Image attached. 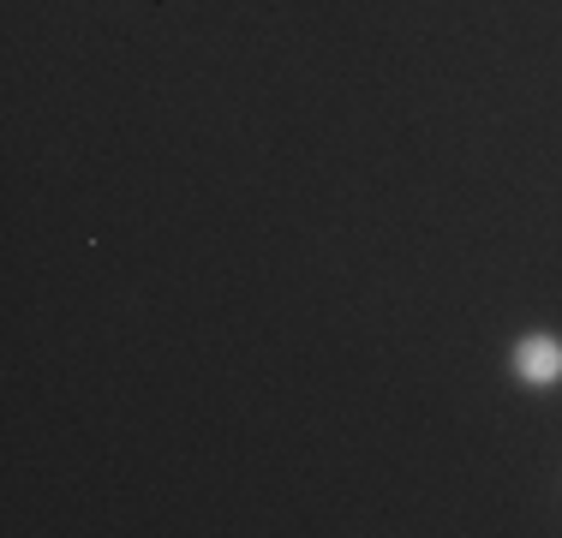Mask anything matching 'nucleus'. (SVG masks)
I'll return each instance as SVG.
<instances>
[{"label": "nucleus", "mask_w": 562, "mask_h": 538, "mask_svg": "<svg viewBox=\"0 0 562 538\" xmlns=\"http://www.w3.org/2000/svg\"><path fill=\"white\" fill-rule=\"evenodd\" d=\"M515 371L527 377V383H557L562 377V347L551 341V335H532V341H520L515 347Z\"/></svg>", "instance_id": "nucleus-1"}]
</instances>
